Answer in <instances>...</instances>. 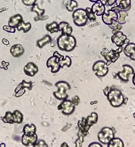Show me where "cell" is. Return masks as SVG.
<instances>
[{"label": "cell", "instance_id": "1", "mask_svg": "<svg viewBox=\"0 0 135 147\" xmlns=\"http://www.w3.org/2000/svg\"><path fill=\"white\" fill-rule=\"evenodd\" d=\"M57 46L61 50L70 52L75 48L76 40L71 35L61 34L57 38Z\"/></svg>", "mask_w": 135, "mask_h": 147}, {"label": "cell", "instance_id": "2", "mask_svg": "<svg viewBox=\"0 0 135 147\" xmlns=\"http://www.w3.org/2000/svg\"><path fill=\"white\" fill-rule=\"evenodd\" d=\"M106 97L111 106L114 107H120L125 102V98L122 92L116 88H112Z\"/></svg>", "mask_w": 135, "mask_h": 147}, {"label": "cell", "instance_id": "3", "mask_svg": "<svg viewBox=\"0 0 135 147\" xmlns=\"http://www.w3.org/2000/svg\"><path fill=\"white\" fill-rule=\"evenodd\" d=\"M123 51L122 47H118L116 50H109L108 49H104L101 52V55L104 57L107 63L106 65H110L112 63L116 62L120 57V54Z\"/></svg>", "mask_w": 135, "mask_h": 147}, {"label": "cell", "instance_id": "4", "mask_svg": "<svg viewBox=\"0 0 135 147\" xmlns=\"http://www.w3.org/2000/svg\"><path fill=\"white\" fill-rule=\"evenodd\" d=\"M72 17L74 23L76 26L82 27L86 25L88 19L87 17L86 12L84 9H77L73 13Z\"/></svg>", "mask_w": 135, "mask_h": 147}, {"label": "cell", "instance_id": "5", "mask_svg": "<svg viewBox=\"0 0 135 147\" xmlns=\"http://www.w3.org/2000/svg\"><path fill=\"white\" fill-rule=\"evenodd\" d=\"M55 85L58 88L57 92L53 93L55 98L59 100H66L69 96L65 93V92L71 89L70 84L65 81H61L56 83Z\"/></svg>", "mask_w": 135, "mask_h": 147}, {"label": "cell", "instance_id": "6", "mask_svg": "<svg viewBox=\"0 0 135 147\" xmlns=\"http://www.w3.org/2000/svg\"><path fill=\"white\" fill-rule=\"evenodd\" d=\"M114 138V131L112 128L108 127H104L98 134L99 141L104 144H108Z\"/></svg>", "mask_w": 135, "mask_h": 147}, {"label": "cell", "instance_id": "7", "mask_svg": "<svg viewBox=\"0 0 135 147\" xmlns=\"http://www.w3.org/2000/svg\"><path fill=\"white\" fill-rule=\"evenodd\" d=\"M106 65V63L102 60L96 62L93 64L92 70L93 71H96L95 75L99 78H104L107 75L108 72V68Z\"/></svg>", "mask_w": 135, "mask_h": 147}, {"label": "cell", "instance_id": "8", "mask_svg": "<svg viewBox=\"0 0 135 147\" xmlns=\"http://www.w3.org/2000/svg\"><path fill=\"white\" fill-rule=\"evenodd\" d=\"M111 40L112 42L118 47H122L124 44H128L130 42V40L127 38V36L124 35L120 31H118L113 34Z\"/></svg>", "mask_w": 135, "mask_h": 147}, {"label": "cell", "instance_id": "9", "mask_svg": "<svg viewBox=\"0 0 135 147\" xmlns=\"http://www.w3.org/2000/svg\"><path fill=\"white\" fill-rule=\"evenodd\" d=\"M58 110H62V113L67 115L72 114L75 109V105H74L72 101L68 100H65L61 102L57 107Z\"/></svg>", "mask_w": 135, "mask_h": 147}, {"label": "cell", "instance_id": "10", "mask_svg": "<svg viewBox=\"0 0 135 147\" xmlns=\"http://www.w3.org/2000/svg\"><path fill=\"white\" fill-rule=\"evenodd\" d=\"M124 68L123 71L118 72L116 76H118L119 78L122 82H128L129 80V76L134 74V70L131 66L129 65H122Z\"/></svg>", "mask_w": 135, "mask_h": 147}, {"label": "cell", "instance_id": "11", "mask_svg": "<svg viewBox=\"0 0 135 147\" xmlns=\"http://www.w3.org/2000/svg\"><path fill=\"white\" fill-rule=\"evenodd\" d=\"M101 16L103 22L108 26L112 24L113 20L118 21L117 13L111 9L108 10L107 13H104Z\"/></svg>", "mask_w": 135, "mask_h": 147}, {"label": "cell", "instance_id": "12", "mask_svg": "<svg viewBox=\"0 0 135 147\" xmlns=\"http://www.w3.org/2000/svg\"><path fill=\"white\" fill-rule=\"evenodd\" d=\"M59 58L55 56L50 57L47 60V68H51V73L55 74L59 71V70L61 68L59 63Z\"/></svg>", "mask_w": 135, "mask_h": 147}, {"label": "cell", "instance_id": "13", "mask_svg": "<svg viewBox=\"0 0 135 147\" xmlns=\"http://www.w3.org/2000/svg\"><path fill=\"white\" fill-rule=\"evenodd\" d=\"M37 140V136L35 134L33 136H28L24 134L22 138V144L26 147H34Z\"/></svg>", "mask_w": 135, "mask_h": 147}, {"label": "cell", "instance_id": "14", "mask_svg": "<svg viewBox=\"0 0 135 147\" xmlns=\"http://www.w3.org/2000/svg\"><path fill=\"white\" fill-rule=\"evenodd\" d=\"M111 10L114 11L116 12L118 14V22L121 24H124L126 23V21L125 20V18L128 16V13L127 11L122 10L120 8L117 6L112 7Z\"/></svg>", "mask_w": 135, "mask_h": 147}, {"label": "cell", "instance_id": "15", "mask_svg": "<svg viewBox=\"0 0 135 147\" xmlns=\"http://www.w3.org/2000/svg\"><path fill=\"white\" fill-rule=\"evenodd\" d=\"M123 51L127 57L135 61V44L134 43L131 42L127 44L124 49H123Z\"/></svg>", "mask_w": 135, "mask_h": 147}, {"label": "cell", "instance_id": "16", "mask_svg": "<svg viewBox=\"0 0 135 147\" xmlns=\"http://www.w3.org/2000/svg\"><path fill=\"white\" fill-rule=\"evenodd\" d=\"M38 71V68L34 63L29 62L24 68V72L26 75L33 77Z\"/></svg>", "mask_w": 135, "mask_h": 147}, {"label": "cell", "instance_id": "17", "mask_svg": "<svg viewBox=\"0 0 135 147\" xmlns=\"http://www.w3.org/2000/svg\"><path fill=\"white\" fill-rule=\"evenodd\" d=\"M91 10L96 16H100L106 12V7L99 1L94 3L91 7Z\"/></svg>", "mask_w": 135, "mask_h": 147}, {"label": "cell", "instance_id": "18", "mask_svg": "<svg viewBox=\"0 0 135 147\" xmlns=\"http://www.w3.org/2000/svg\"><path fill=\"white\" fill-rule=\"evenodd\" d=\"M59 32H61V34L71 35L73 32L72 26L65 21L61 22L59 24Z\"/></svg>", "mask_w": 135, "mask_h": 147}, {"label": "cell", "instance_id": "19", "mask_svg": "<svg viewBox=\"0 0 135 147\" xmlns=\"http://www.w3.org/2000/svg\"><path fill=\"white\" fill-rule=\"evenodd\" d=\"M24 52V50L23 47L21 45H14L11 48V54L13 57H19L23 54Z\"/></svg>", "mask_w": 135, "mask_h": 147}, {"label": "cell", "instance_id": "20", "mask_svg": "<svg viewBox=\"0 0 135 147\" xmlns=\"http://www.w3.org/2000/svg\"><path fill=\"white\" fill-rule=\"evenodd\" d=\"M116 6L122 10L127 11L131 8V0H116Z\"/></svg>", "mask_w": 135, "mask_h": 147}, {"label": "cell", "instance_id": "21", "mask_svg": "<svg viewBox=\"0 0 135 147\" xmlns=\"http://www.w3.org/2000/svg\"><path fill=\"white\" fill-rule=\"evenodd\" d=\"M22 21H23L22 16L20 14H16L11 18L8 25L13 28H17L19 23Z\"/></svg>", "mask_w": 135, "mask_h": 147}, {"label": "cell", "instance_id": "22", "mask_svg": "<svg viewBox=\"0 0 135 147\" xmlns=\"http://www.w3.org/2000/svg\"><path fill=\"white\" fill-rule=\"evenodd\" d=\"M31 11L32 12H35L37 14V16L34 19L35 21H38V20H45V18H43V15L44 14L45 10L44 9H41L38 7V5L37 4L34 5L32 8L31 9Z\"/></svg>", "mask_w": 135, "mask_h": 147}, {"label": "cell", "instance_id": "23", "mask_svg": "<svg viewBox=\"0 0 135 147\" xmlns=\"http://www.w3.org/2000/svg\"><path fill=\"white\" fill-rule=\"evenodd\" d=\"M23 131L24 135L33 136L36 132V127L33 124H31L30 125L26 124L23 127Z\"/></svg>", "mask_w": 135, "mask_h": 147}, {"label": "cell", "instance_id": "24", "mask_svg": "<svg viewBox=\"0 0 135 147\" xmlns=\"http://www.w3.org/2000/svg\"><path fill=\"white\" fill-rule=\"evenodd\" d=\"M51 42H52V38H51V36L49 34H47L46 36H44V37L41 38V40H37V46L39 48L41 49L47 44H49Z\"/></svg>", "mask_w": 135, "mask_h": 147}, {"label": "cell", "instance_id": "25", "mask_svg": "<svg viewBox=\"0 0 135 147\" xmlns=\"http://www.w3.org/2000/svg\"><path fill=\"white\" fill-rule=\"evenodd\" d=\"M2 118L3 121L5 123L12 124L15 123V117L14 113H12L11 112H7L6 115L4 117Z\"/></svg>", "mask_w": 135, "mask_h": 147}, {"label": "cell", "instance_id": "26", "mask_svg": "<svg viewBox=\"0 0 135 147\" xmlns=\"http://www.w3.org/2000/svg\"><path fill=\"white\" fill-rule=\"evenodd\" d=\"M86 123L87 125L89 126L90 127L92 126L93 124L96 123L98 120V115L96 113H92L90 116H88L87 119H86Z\"/></svg>", "mask_w": 135, "mask_h": 147}, {"label": "cell", "instance_id": "27", "mask_svg": "<svg viewBox=\"0 0 135 147\" xmlns=\"http://www.w3.org/2000/svg\"><path fill=\"white\" fill-rule=\"evenodd\" d=\"M17 28L18 31L23 30L24 33H26L31 30V24L30 22L25 23L23 21H22L17 26Z\"/></svg>", "mask_w": 135, "mask_h": 147}, {"label": "cell", "instance_id": "28", "mask_svg": "<svg viewBox=\"0 0 135 147\" xmlns=\"http://www.w3.org/2000/svg\"><path fill=\"white\" fill-rule=\"evenodd\" d=\"M63 4L66 7L68 10L70 12H72L75 8H77L78 7L77 3L74 0H65Z\"/></svg>", "mask_w": 135, "mask_h": 147}, {"label": "cell", "instance_id": "29", "mask_svg": "<svg viewBox=\"0 0 135 147\" xmlns=\"http://www.w3.org/2000/svg\"><path fill=\"white\" fill-rule=\"evenodd\" d=\"M108 147H124L125 146L122 140L119 138H114L108 144Z\"/></svg>", "mask_w": 135, "mask_h": 147}, {"label": "cell", "instance_id": "30", "mask_svg": "<svg viewBox=\"0 0 135 147\" xmlns=\"http://www.w3.org/2000/svg\"><path fill=\"white\" fill-rule=\"evenodd\" d=\"M47 30L51 34L57 33L59 32V24L56 22H53V23L47 25Z\"/></svg>", "mask_w": 135, "mask_h": 147}, {"label": "cell", "instance_id": "31", "mask_svg": "<svg viewBox=\"0 0 135 147\" xmlns=\"http://www.w3.org/2000/svg\"><path fill=\"white\" fill-rule=\"evenodd\" d=\"M59 65L61 68H63L64 66H67L68 67H70L72 64V60L68 56H66L64 59L59 60Z\"/></svg>", "mask_w": 135, "mask_h": 147}, {"label": "cell", "instance_id": "32", "mask_svg": "<svg viewBox=\"0 0 135 147\" xmlns=\"http://www.w3.org/2000/svg\"><path fill=\"white\" fill-rule=\"evenodd\" d=\"M85 10L86 12L87 17L89 21H90L91 22H94L96 20L95 14L92 12L91 8L87 7L85 9Z\"/></svg>", "mask_w": 135, "mask_h": 147}, {"label": "cell", "instance_id": "33", "mask_svg": "<svg viewBox=\"0 0 135 147\" xmlns=\"http://www.w3.org/2000/svg\"><path fill=\"white\" fill-rule=\"evenodd\" d=\"M13 113L15 117V123H18V124L21 123L23 120V114L18 110H15Z\"/></svg>", "mask_w": 135, "mask_h": 147}, {"label": "cell", "instance_id": "34", "mask_svg": "<svg viewBox=\"0 0 135 147\" xmlns=\"http://www.w3.org/2000/svg\"><path fill=\"white\" fill-rule=\"evenodd\" d=\"M110 28H112L113 30H116L118 31H120V30L122 28V24H121L120 23H118L117 21H115L113 20L112 23L111 25L109 26Z\"/></svg>", "mask_w": 135, "mask_h": 147}, {"label": "cell", "instance_id": "35", "mask_svg": "<svg viewBox=\"0 0 135 147\" xmlns=\"http://www.w3.org/2000/svg\"><path fill=\"white\" fill-rule=\"evenodd\" d=\"M99 2L104 6H112L116 4V0H99Z\"/></svg>", "mask_w": 135, "mask_h": 147}, {"label": "cell", "instance_id": "36", "mask_svg": "<svg viewBox=\"0 0 135 147\" xmlns=\"http://www.w3.org/2000/svg\"><path fill=\"white\" fill-rule=\"evenodd\" d=\"M21 90H23L24 88H27L29 90H31L32 88V82H25V80H23L22 82H21Z\"/></svg>", "mask_w": 135, "mask_h": 147}, {"label": "cell", "instance_id": "37", "mask_svg": "<svg viewBox=\"0 0 135 147\" xmlns=\"http://www.w3.org/2000/svg\"><path fill=\"white\" fill-rule=\"evenodd\" d=\"M3 29L5 31L9 32V33H15L16 32V29L15 28L12 27L9 25H4L3 27Z\"/></svg>", "mask_w": 135, "mask_h": 147}, {"label": "cell", "instance_id": "38", "mask_svg": "<svg viewBox=\"0 0 135 147\" xmlns=\"http://www.w3.org/2000/svg\"><path fill=\"white\" fill-rule=\"evenodd\" d=\"M36 0H22V2L26 6H31L35 4Z\"/></svg>", "mask_w": 135, "mask_h": 147}, {"label": "cell", "instance_id": "39", "mask_svg": "<svg viewBox=\"0 0 135 147\" xmlns=\"http://www.w3.org/2000/svg\"><path fill=\"white\" fill-rule=\"evenodd\" d=\"M72 101L74 105H75V106H78L80 102V100L78 96H75L72 98Z\"/></svg>", "mask_w": 135, "mask_h": 147}, {"label": "cell", "instance_id": "40", "mask_svg": "<svg viewBox=\"0 0 135 147\" xmlns=\"http://www.w3.org/2000/svg\"><path fill=\"white\" fill-rule=\"evenodd\" d=\"M34 147H47V145L44 142V141H40L36 143Z\"/></svg>", "mask_w": 135, "mask_h": 147}, {"label": "cell", "instance_id": "41", "mask_svg": "<svg viewBox=\"0 0 135 147\" xmlns=\"http://www.w3.org/2000/svg\"><path fill=\"white\" fill-rule=\"evenodd\" d=\"M9 65V62H6L4 61H3L2 62V65L0 66L1 68H3L5 70L8 69V66Z\"/></svg>", "mask_w": 135, "mask_h": 147}, {"label": "cell", "instance_id": "42", "mask_svg": "<svg viewBox=\"0 0 135 147\" xmlns=\"http://www.w3.org/2000/svg\"><path fill=\"white\" fill-rule=\"evenodd\" d=\"M89 147H102V145L101 144H100L99 143H91V144H90V145H89Z\"/></svg>", "mask_w": 135, "mask_h": 147}, {"label": "cell", "instance_id": "43", "mask_svg": "<svg viewBox=\"0 0 135 147\" xmlns=\"http://www.w3.org/2000/svg\"><path fill=\"white\" fill-rule=\"evenodd\" d=\"M112 89V88H110V87H108V86H107V87H106V88H104V95L106 96L107 95H108V93L110 92V90Z\"/></svg>", "mask_w": 135, "mask_h": 147}, {"label": "cell", "instance_id": "44", "mask_svg": "<svg viewBox=\"0 0 135 147\" xmlns=\"http://www.w3.org/2000/svg\"><path fill=\"white\" fill-rule=\"evenodd\" d=\"M2 41L3 44H4L6 46H8L9 45V42L8 40H7L6 38H3Z\"/></svg>", "mask_w": 135, "mask_h": 147}, {"label": "cell", "instance_id": "45", "mask_svg": "<svg viewBox=\"0 0 135 147\" xmlns=\"http://www.w3.org/2000/svg\"><path fill=\"white\" fill-rule=\"evenodd\" d=\"M25 92V90H24V89L19 90V92H17V93H20V94H19V95H18V96H17V97H20V96H22V95H23L24 94Z\"/></svg>", "mask_w": 135, "mask_h": 147}, {"label": "cell", "instance_id": "46", "mask_svg": "<svg viewBox=\"0 0 135 147\" xmlns=\"http://www.w3.org/2000/svg\"><path fill=\"white\" fill-rule=\"evenodd\" d=\"M132 82L134 85L135 86V73L134 74V76H133V78H132Z\"/></svg>", "mask_w": 135, "mask_h": 147}, {"label": "cell", "instance_id": "47", "mask_svg": "<svg viewBox=\"0 0 135 147\" xmlns=\"http://www.w3.org/2000/svg\"><path fill=\"white\" fill-rule=\"evenodd\" d=\"M90 2H91L92 3H96L97 2H99V0H89Z\"/></svg>", "mask_w": 135, "mask_h": 147}, {"label": "cell", "instance_id": "48", "mask_svg": "<svg viewBox=\"0 0 135 147\" xmlns=\"http://www.w3.org/2000/svg\"><path fill=\"white\" fill-rule=\"evenodd\" d=\"M3 145L4 147H5V145L4 144H3V143H2L1 145H0V147H2ZM4 146H3V147H4Z\"/></svg>", "mask_w": 135, "mask_h": 147}, {"label": "cell", "instance_id": "49", "mask_svg": "<svg viewBox=\"0 0 135 147\" xmlns=\"http://www.w3.org/2000/svg\"><path fill=\"white\" fill-rule=\"evenodd\" d=\"M133 117H134V118H135V113L134 114V115H133Z\"/></svg>", "mask_w": 135, "mask_h": 147}]
</instances>
